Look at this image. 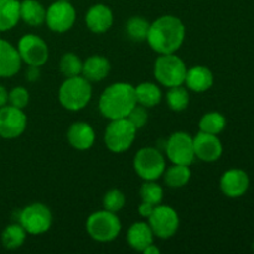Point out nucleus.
<instances>
[{
	"instance_id": "1",
	"label": "nucleus",
	"mask_w": 254,
	"mask_h": 254,
	"mask_svg": "<svg viewBox=\"0 0 254 254\" xmlns=\"http://www.w3.org/2000/svg\"><path fill=\"white\" fill-rule=\"evenodd\" d=\"M186 36V27L179 17L163 15L150 22L146 41L150 49L158 55L176 54L183 46Z\"/></svg>"
},
{
	"instance_id": "2",
	"label": "nucleus",
	"mask_w": 254,
	"mask_h": 254,
	"mask_svg": "<svg viewBox=\"0 0 254 254\" xmlns=\"http://www.w3.org/2000/svg\"><path fill=\"white\" fill-rule=\"evenodd\" d=\"M135 106V86L128 82L109 84L98 99L99 113L108 121L127 118Z\"/></svg>"
},
{
	"instance_id": "3",
	"label": "nucleus",
	"mask_w": 254,
	"mask_h": 254,
	"mask_svg": "<svg viewBox=\"0 0 254 254\" xmlns=\"http://www.w3.org/2000/svg\"><path fill=\"white\" fill-rule=\"evenodd\" d=\"M93 94L91 82L82 74L68 77L61 83L57 93L60 104L69 112H79L89 104Z\"/></svg>"
},
{
	"instance_id": "4",
	"label": "nucleus",
	"mask_w": 254,
	"mask_h": 254,
	"mask_svg": "<svg viewBox=\"0 0 254 254\" xmlns=\"http://www.w3.org/2000/svg\"><path fill=\"white\" fill-rule=\"evenodd\" d=\"M188 67L184 60L176 54L159 55L154 62V78L165 88L183 86Z\"/></svg>"
},
{
	"instance_id": "5",
	"label": "nucleus",
	"mask_w": 254,
	"mask_h": 254,
	"mask_svg": "<svg viewBox=\"0 0 254 254\" xmlns=\"http://www.w3.org/2000/svg\"><path fill=\"white\" fill-rule=\"evenodd\" d=\"M87 233L99 243H108L116 240L122 231V222L117 213L99 210L91 213L86 221Z\"/></svg>"
},
{
	"instance_id": "6",
	"label": "nucleus",
	"mask_w": 254,
	"mask_h": 254,
	"mask_svg": "<svg viewBox=\"0 0 254 254\" xmlns=\"http://www.w3.org/2000/svg\"><path fill=\"white\" fill-rule=\"evenodd\" d=\"M136 131L138 129L129 122L128 118L109 121V124L104 130V145L111 153H126L135 141Z\"/></svg>"
},
{
	"instance_id": "7",
	"label": "nucleus",
	"mask_w": 254,
	"mask_h": 254,
	"mask_svg": "<svg viewBox=\"0 0 254 254\" xmlns=\"http://www.w3.org/2000/svg\"><path fill=\"white\" fill-rule=\"evenodd\" d=\"M133 168L136 175L144 181H156L166 169L165 156L159 149L145 146L138 150L133 159Z\"/></svg>"
},
{
	"instance_id": "8",
	"label": "nucleus",
	"mask_w": 254,
	"mask_h": 254,
	"mask_svg": "<svg viewBox=\"0 0 254 254\" xmlns=\"http://www.w3.org/2000/svg\"><path fill=\"white\" fill-rule=\"evenodd\" d=\"M17 221L27 235H44L52 226L51 210L41 202H34L22 208L17 215Z\"/></svg>"
},
{
	"instance_id": "9",
	"label": "nucleus",
	"mask_w": 254,
	"mask_h": 254,
	"mask_svg": "<svg viewBox=\"0 0 254 254\" xmlns=\"http://www.w3.org/2000/svg\"><path fill=\"white\" fill-rule=\"evenodd\" d=\"M165 155L171 164L188 165L195 161L193 136L186 131H175L165 143Z\"/></svg>"
},
{
	"instance_id": "10",
	"label": "nucleus",
	"mask_w": 254,
	"mask_h": 254,
	"mask_svg": "<svg viewBox=\"0 0 254 254\" xmlns=\"http://www.w3.org/2000/svg\"><path fill=\"white\" fill-rule=\"evenodd\" d=\"M154 236L160 240H169L176 235L180 226V218L175 208L168 205H158L148 218Z\"/></svg>"
},
{
	"instance_id": "11",
	"label": "nucleus",
	"mask_w": 254,
	"mask_h": 254,
	"mask_svg": "<svg viewBox=\"0 0 254 254\" xmlns=\"http://www.w3.org/2000/svg\"><path fill=\"white\" fill-rule=\"evenodd\" d=\"M77 12L69 1L56 0L46 9L45 24L52 32L64 34L74 26Z\"/></svg>"
},
{
	"instance_id": "12",
	"label": "nucleus",
	"mask_w": 254,
	"mask_h": 254,
	"mask_svg": "<svg viewBox=\"0 0 254 254\" xmlns=\"http://www.w3.org/2000/svg\"><path fill=\"white\" fill-rule=\"evenodd\" d=\"M16 49L21 61L27 66L41 67L49 60V46L45 40L36 34H25L21 36Z\"/></svg>"
},
{
	"instance_id": "13",
	"label": "nucleus",
	"mask_w": 254,
	"mask_h": 254,
	"mask_svg": "<svg viewBox=\"0 0 254 254\" xmlns=\"http://www.w3.org/2000/svg\"><path fill=\"white\" fill-rule=\"evenodd\" d=\"M26 127L27 117L24 109L10 104L0 108V138L7 140L19 138L26 130Z\"/></svg>"
},
{
	"instance_id": "14",
	"label": "nucleus",
	"mask_w": 254,
	"mask_h": 254,
	"mask_svg": "<svg viewBox=\"0 0 254 254\" xmlns=\"http://www.w3.org/2000/svg\"><path fill=\"white\" fill-rule=\"evenodd\" d=\"M195 156L205 163H215L222 156L223 145L217 135L198 131L193 136Z\"/></svg>"
},
{
	"instance_id": "15",
	"label": "nucleus",
	"mask_w": 254,
	"mask_h": 254,
	"mask_svg": "<svg viewBox=\"0 0 254 254\" xmlns=\"http://www.w3.org/2000/svg\"><path fill=\"white\" fill-rule=\"evenodd\" d=\"M250 176L242 169H230L220 179V189L226 197H242L250 189Z\"/></svg>"
},
{
	"instance_id": "16",
	"label": "nucleus",
	"mask_w": 254,
	"mask_h": 254,
	"mask_svg": "<svg viewBox=\"0 0 254 254\" xmlns=\"http://www.w3.org/2000/svg\"><path fill=\"white\" fill-rule=\"evenodd\" d=\"M67 141L76 150H89L96 141V131L87 122H74L67 130Z\"/></svg>"
},
{
	"instance_id": "17",
	"label": "nucleus",
	"mask_w": 254,
	"mask_h": 254,
	"mask_svg": "<svg viewBox=\"0 0 254 254\" xmlns=\"http://www.w3.org/2000/svg\"><path fill=\"white\" fill-rule=\"evenodd\" d=\"M86 26L93 34H104L108 31L114 22L113 11L104 4L92 5L84 16Z\"/></svg>"
},
{
	"instance_id": "18",
	"label": "nucleus",
	"mask_w": 254,
	"mask_h": 254,
	"mask_svg": "<svg viewBox=\"0 0 254 254\" xmlns=\"http://www.w3.org/2000/svg\"><path fill=\"white\" fill-rule=\"evenodd\" d=\"M21 57L15 46L0 39V78H10L21 69Z\"/></svg>"
},
{
	"instance_id": "19",
	"label": "nucleus",
	"mask_w": 254,
	"mask_h": 254,
	"mask_svg": "<svg viewBox=\"0 0 254 254\" xmlns=\"http://www.w3.org/2000/svg\"><path fill=\"white\" fill-rule=\"evenodd\" d=\"M215 77L212 71L206 66H193L188 68L184 86L195 93H203L212 88Z\"/></svg>"
},
{
	"instance_id": "20",
	"label": "nucleus",
	"mask_w": 254,
	"mask_h": 254,
	"mask_svg": "<svg viewBox=\"0 0 254 254\" xmlns=\"http://www.w3.org/2000/svg\"><path fill=\"white\" fill-rule=\"evenodd\" d=\"M154 238L155 236H154L153 230L149 223L144 222V221L134 222L127 232V242H128L129 247L138 252H143L148 246L154 243Z\"/></svg>"
},
{
	"instance_id": "21",
	"label": "nucleus",
	"mask_w": 254,
	"mask_h": 254,
	"mask_svg": "<svg viewBox=\"0 0 254 254\" xmlns=\"http://www.w3.org/2000/svg\"><path fill=\"white\" fill-rule=\"evenodd\" d=\"M111 72V62L102 55H92L83 61L82 76L89 82H101Z\"/></svg>"
},
{
	"instance_id": "22",
	"label": "nucleus",
	"mask_w": 254,
	"mask_h": 254,
	"mask_svg": "<svg viewBox=\"0 0 254 254\" xmlns=\"http://www.w3.org/2000/svg\"><path fill=\"white\" fill-rule=\"evenodd\" d=\"M46 9L37 0H24L20 2V20L32 27L45 24Z\"/></svg>"
},
{
	"instance_id": "23",
	"label": "nucleus",
	"mask_w": 254,
	"mask_h": 254,
	"mask_svg": "<svg viewBox=\"0 0 254 254\" xmlns=\"http://www.w3.org/2000/svg\"><path fill=\"white\" fill-rule=\"evenodd\" d=\"M136 103L145 108H154L159 106L163 99L160 87L154 82H141L135 87Z\"/></svg>"
},
{
	"instance_id": "24",
	"label": "nucleus",
	"mask_w": 254,
	"mask_h": 254,
	"mask_svg": "<svg viewBox=\"0 0 254 254\" xmlns=\"http://www.w3.org/2000/svg\"><path fill=\"white\" fill-rule=\"evenodd\" d=\"M20 21L19 0H0V32L14 29Z\"/></svg>"
},
{
	"instance_id": "25",
	"label": "nucleus",
	"mask_w": 254,
	"mask_h": 254,
	"mask_svg": "<svg viewBox=\"0 0 254 254\" xmlns=\"http://www.w3.org/2000/svg\"><path fill=\"white\" fill-rule=\"evenodd\" d=\"M164 183L168 188L180 189L189 184L191 179V169L188 165H178L173 164L165 169L163 174Z\"/></svg>"
},
{
	"instance_id": "26",
	"label": "nucleus",
	"mask_w": 254,
	"mask_h": 254,
	"mask_svg": "<svg viewBox=\"0 0 254 254\" xmlns=\"http://www.w3.org/2000/svg\"><path fill=\"white\" fill-rule=\"evenodd\" d=\"M226 124H227V121L222 113L208 112L201 117L200 122H198V128H200V131H203V133L218 135L225 130Z\"/></svg>"
},
{
	"instance_id": "27",
	"label": "nucleus",
	"mask_w": 254,
	"mask_h": 254,
	"mask_svg": "<svg viewBox=\"0 0 254 254\" xmlns=\"http://www.w3.org/2000/svg\"><path fill=\"white\" fill-rule=\"evenodd\" d=\"M27 232L19 222L9 225L1 235V242L6 250H16L24 245Z\"/></svg>"
},
{
	"instance_id": "28",
	"label": "nucleus",
	"mask_w": 254,
	"mask_h": 254,
	"mask_svg": "<svg viewBox=\"0 0 254 254\" xmlns=\"http://www.w3.org/2000/svg\"><path fill=\"white\" fill-rule=\"evenodd\" d=\"M150 22L141 16H131L126 24V32L128 39L134 42L146 41Z\"/></svg>"
},
{
	"instance_id": "29",
	"label": "nucleus",
	"mask_w": 254,
	"mask_h": 254,
	"mask_svg": "<svg viewBox=\"0 0 254 254\" xmlns=\"http://www.w3.org/2000/svg\"><path fill=\"white\" fill-rule=\"evenodd\" d=\"M168 93H166V104L169 108L174 112H183L185 111L190 103V94H189V89L186 87L178 86L168 88Z\"/></svg>"
},
{
	"instance_id": "30",
	"label": "nucleus",
	"mask_w": 254,
	"mask_h": 254,
	"mask_svg": "<svg viewBox=\"0 0 254 254\" xmlns=\"http://www.w3.org/2000/svg\"><path fill=\"white\" fill-rule=\"evenodd\" d=\"M82 66H83V61L74 52H66L62 55L59 64L60 71L66 78L82 74Z\"/></svg>"
},
{
	"instance_id": "31",
	"label": "nucleus",
	"mask_w": 254,
	"mask_h": 254,
	"mask_svg": "<svg viewBox=\"0 0 254 254\" xmlns=\"http://www.w3.org/2000/svg\"><path fill=\"white\" fill-rule=\"evenodd\" d=\"M140 197L144 202L158 206L163 202L164 189L156 181H144L140 188Z\"/></svg>"
},
{
	"instance_id": "32",
	"label": "nucleus",
	"mask_w": 254,
	"mask_h": 254,
	"mask_svg": "<svg viewBox=\"0 0 254 254\" xmlns=\"http://www.w3.org/2000/svg\"><path fill=\"white\" fill-rule=\"evenodd\" d=\"M126 202V195L119 189H112V190L107 191L103 196V208L111 211V212L118 213L119 211L123 210Z\"/></svg>"
},
{
	"instance_id": "33",
	"label": "nucleus",
	"mask_w": 254,
	"mask_h": 254,
	"mask_svg": "<svg viewBox=\"0 0 254 254\" xmlns=\"http://www.w3.org/2000/svg\"><path fill=\"white\" fill-rule=\"evenodd\" d=\"M30 102V93L25 87L17 86L14 87L9 92V104L16 108L25 109Z\"/></svg>"
},
{
	"instance_id": "34",
	"label": "nucleus",
	"mask_w": 254,
	"mask_h": 254,
	"mask_svg": "<svg viewBox=\"0 0 254 254\" xmlns=\"http://www.w3.org/2000/svg\"><path fill=\"white\" fill-rule=\"evenodd\" d=\"M127 118H128L129 122H130V123L139 130V129H141L146 123H148V108L136 103V106L131 109L130 113L128 114Z\"/></svg>"
},
{
	"instance_id": "35",
	"label": "nucleus",
	"mask_w": 254,
	"mask_h": 254,
	"mask_svg": "<svg viewBox=\"0 0 254 254\" xmlns=\"http://www.w3.org/2000/svg\"><path fill=\"white\" fill-rule=\"evenodd\" d=\"M41 72H40V67L37 66H27L26 72H25V78L27 82H36L40 79Z\"/></svg>"
},
{
	"instance_id": "36",
	"label": "nucleus",
	"mask_w": 254,
	"mask_h": 254,
	"mask_svg": "<svg viewBox=\"0 0 254 254\" xmlns=\"http://www.w3.org/2000/svg\"><path fill=\"white\" fill-rule=\"evenodd\" d=\"M154 208H155V206H154V205L141 201V203L139 205V207H138L139 215H140L143 218H146V220H148V218L150 217L151 213H153Z\"/></svg>"
},
{
	"instance_id": "37",
	"label": "nucleus",
	"mask_w": 254,
	"mask_h": 254,
	"mask_svg": "<svg viewBox=\"0 0 254 254\" xmlns=\"http://www.w3.org/2000/svg\"><path fill=\"white\" fill-rule=\"evenodd\" d=\"M9 103V92L2 84H0V108Z\"/></svg>"
},
{
	"instance_id": "38",
	"label": "nucleus",
	"mask_w": 254,
	"mask_h": 254,
	"mask_svg": "<svg viewBox=\"0 0 254 254\" xmlns=\"http://www.w3.org/2000/svg\"><path fill=\"white\" fill-rule=\"evenodd\" d=\"M143 253L144 254H159L160 253V250H159V248L156 247L154 243H151L150 246H148V247L143 251Z\"/></svg>"
},
{
	"instance_id": "39",
	"label": "nucleus",
	"mask_w": 254,
	"mask_h": 254,
	"mask_svg": "<svg viewBox=\"0 0 254 254\" xmlns=\"http://www.w3.org/2000/svg\"><path fill=\"white\" fill-rule=\"evenodd\" d=\"M64 1H69V0H64Z\"/></svg>"
},
{
	"instance_id": "40",
	"label": "nucleus",
	"mask_w": 254,
	"mask_h": 254,
	"mask_svg": "<svg viewBox=\"0 0 254 254\" xmlns=\"http://www.w3.org/2000/svg\"><path fill=\"white\" fill-rule=\"evenodd\" d=\"M253 250H254V243H253Z\"/></svg>"
}]
</instances>
